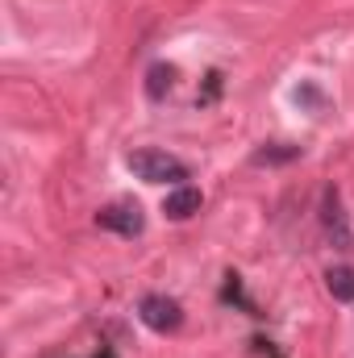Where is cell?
Masks as SVG:
<instances>
[{
    "mask_svg": "<svg viewBox=\"0 0 354 358\" xmlns=\"http://www.w3.org/2000/svg\"><path fill=\"white\" fill-rule=\"evenodd\" d=\"M325 287H330V296H334V300L351 304V300H354V271L351 267H330V271H325Z\"/></svg>",
    "mask_w": 354,
    "mask_h": 358,
    "instance_id": "5",
    "label": "cell"
},
{
    "mask_svg": "<svg viewBox=\"0 0 354 358\" xmlns=\"http://www.w3.org/2000/svg\"><path fill=\"white\" fill-rule=\"evenodd\" d=\"M125 167L134 171V176L142 179V183H183L187 179V167L179 163L176 155H167V150H159V146H142V150H129L125 155Z\"/></svg>",
    "mask_w": 354,
    "mask_h": 358,
    "instance_id": "1",
    "label": "cell"
},
{
    "mask_svg": "<svg viewBox=\"0 0 354 358\" xmlns=\"http://www.w3.org/2000/svg\"><path fill=\"white\" fill-rule=\"evenodd\" d=\"M138 317H142V325H146V329H155V334H176L179 325H183V308H179V300L159 296V292L142 296Z\"/></svg>",
    "mask_w": 354,
    "mask_h": 358,
    "instance_id": "2",
    "label": "cell"
},
{
    "mask_svg": "<svg viewBox=\"0 0 354 358\" xmlns=\"http://www.w3.org/2000/svg\"><path fill=\"white\" fill-rule=\"evenodd\" d=\"M104 358H113V355H104Z\"/></svg>",
    "mask_w": 354,
    "mask_h": 358,
    "instance_id": "7",
    "label": "cell"
},
{
    "mask_svg": "<svg viewBox=\"0 0 354 358\" xmlns=\"http://www.w3.org/2000/svg\"><path fill=\"white\" fill-rule=\"evenodd\" d=\"M200 204H204L200 187H192V183H179L176 192L163 200V213H167L171 221H187V217H196V213H200Z\"/></svg>",
    "mask_w": 354,
    "mask_h": 358,
    "instance_id": "4",
    "label": "cell"
},
{
    "mask_svg": "<svg viewBox=\"0 0 354 358\" xmlns=\"http://www.w3.org/2000/svg\"><path fill=\"white\" fill-rule=\"evenodd\" d=\"M171 84H176V67L155 63V67H150V76H146V96H150V100H163V96L171 92Z\"/></svg>",
    "mask_w": 354,
    "mask_h": 358,
    "instance_id": "6",
    "label": "cell"
},
{
    "mask_svg": "<svg viewBox=\"0 0 354 358\" xmlns=\"http://www.w3.org/2000/svg\"><path fill=\"white\" fill-rule=\"evenodd\" d=\"M96 225H100V229H113V234H121V238H138V234L146 229V217H142V204L117 200V204H104V208L96 213Z\"/></svg>",
    "mask_w": 354,
    "mask_h": 358,
    "instance_id": "3",
    "label": "cell"
}]
</instances>
